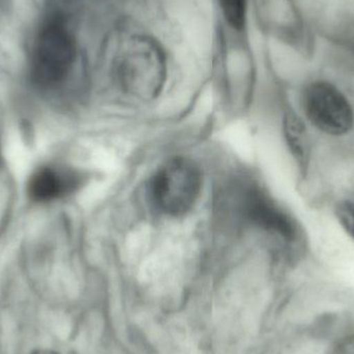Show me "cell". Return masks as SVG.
Instances as JSON below:
<instances>
[{
  "label": "cell",
  "instance_id": "1",
  "mask_svg": "<svg viewBox=\"0 0 354 354\" xmlns=\"http://www.w3.org/2000/svg\"><path fill=\"white\" fill-rule=\"evenodd\" d=\"M113 72L124 93L151 101L159 97L167 81L165 50L151 35L135 33L120 44L114 56Z\"/></svg>",
  "mask_w": 354,
  "mask_h": 354
},
{
  "label": "cell",
  "instance_id": "2",
  "mask_svg": "<svg viewBox=\"0 0 354 354\" xmlns=\"http://www.w3.org/2000/svg\"><path fill=\"white\" fill-rule=\"evenodd\" d=\"M77 59V41L64 15L50 17L39 30L33 48L30 75L39 86L62 83Z\"/></svg>",
  "mask_w": 354,
  "mask_h": 354
},
{
  "label": "cell",
  "instance_id": "3",
  "mask_svg": "<svg viewBox=\"0 0 354 354\" xmlns=\"http://www.w3.org/2000/svg\"><path fill=\"white\" fill-rule=\"evenodd\" d=\"M202 187L198 166L185 158L166 162L149 183V195L156 207L169 216H181L197 202Z\"/></svg>",
  "mask_w": 354,
  "mask_h": 354
},
{
  "label": "cell",
  "instance_id": "4",
  "mask_svg": "<svg viewBox=\"0 0 354 354\" xmlns=\"http://www.w3.org/2000/svg\"><path fill=\"white\" fill-rule=\"evenodd\" d=\"M303 107L314 127L333 136L346 134L353 126V110L344 93L328 80L311 81L303 91Z\"/></svg>",
  "mask_w": 354,
  "mask_h": 354
},
{
  "label": "cell",
  "instance_id": "5",
  "mask_svg": "<svg viewBox=\"0 0 354 354\" xmlns=\"http://www.w3.org/2000/svg\"><path fill=\"white\" fill-rule=\"evenodd\" d=\"M258 17L268 32L287 45L311 52L315 29L299 0H256Z\"/></svg>",
  "mask_w": 354,
  "mask_h": 354
},
{
  "label": "cell",
  "instance_id": "6",
  "mask_svg": "<svg viewBox=\"0 0 354 354\" xmlns=\"http://www.w3.org/2000/svg\"><path fill=\"white\" fill-rule=\"evenodd\" d=\"M243 208L248 218L260 228L277 233L286 239H292L295 236L297 231L290 216L261 189H251L248 191Z\"/></svg>",
  "mask_w": 354,
  "mask_h": 354
},
{
  "label": "cell",
  "instance_id": "7",
  "mask_svg": "<svg viewBox=\"0 0 354 354\" xmlns=\"http://www.w3.org/2000/svg\"><path fill=\"white\" fill-rule=\"evenodd\" d=\"M78 177L74 172L56 166H41L28 181V194L37 202H49L74 191Z\"/></svg>",
  "mask_w": 354,
  "mask_h": 354
},
{
  "label": "cell",
  "instance_id": "8",
  "mask_svg": "<svg viewBox=\"0 0 354 354\" xmlns=\"http://www.w3.org/2000/svg\"><path fill=\"white\" fill-rule=\"evenodd\" d=\"M285 131L293 155L301 164H305L309 155V142L305 127L297 116L288 115L286 118Z\"/></svg>",
  "mask_w": 354,
  "mask_h": 354
},
{
  "label": "cell",
  "instance_id": "9",
  "mask_svg": "<svg viewBox=\"0 0 354 354\" xmlns=\"http://www.w3.org/2000/svg\"><path fill=\"white\" fill-rule=\"evenodd\" d=\"M223 18L229 27L241 31L247 22L248 0H218Z\"/></svg>",
  "mask_w": 354,
  "mask_h": 354
},
{
  "label": "cell",
  "instance_id": "10",
  "mask_svg": "<svg viewBox=\"0 0 354 354\" xmlns=\"http://www.w3.org/2000/svg\"><path fill=\"white\" fill-rule=\"evenodd\" d=\"M337 218L346 233L354 239V202H341L337 205Z\"/></svg>",
  "mask_w": 354,
  "mask_h": 354
},
{
  "label": "cell",
  "instance_id": "11",
  "mask_svg": "<svg viewBox=\"0 0 354 354\" xmlns=\"http://www.w3.org/2000/svg\"><path fill=\"white\" fill-rule=\"evenodd\" d=\"M330 354H354V330L337 341Z\"/></svg>",
  "mask_w": 354,
  "mask_h": 354
},
{
  "label": "cell",
  "instance_id": "12",
  "mask_svg": "<svg viewBox=\"0 0 354 354\" xmlns=\"http://www.w3.org/2000/svg\"><path fill=\"white\" fill-rule=\"evenodd\" d=\"M32 354H58L56 353H54V351H35Z\"/></svg>",
  "mask_w": 354,
  "mask_h": 354
}]
</instances>
